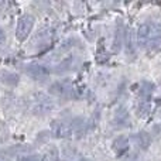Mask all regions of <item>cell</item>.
<instances>
[{"label":"cell","instance_id":"5b68a950","mask_svg":"<svg viewBox=\"0 0 161 161\" xmlns=\"http://www.w3.org/2000/svg\"><path fill=\"white\" fill-rule=\"evenodd\" d=\"M24 72L28 78H31L36 82H44L50 76V69L38 62H31L24 67Z\"/></svg>","mask_w":161,"mask_h":161},{"label":"cell","instance_id":"ac0fdd59","mask_svg":"<svg viewBox=\"0 0 161 161\" xmlns=\"http://www.w3.org/2000/svg\"><path fill=\"white\" fill-rule=\"evenodd\" d=\"M41 161H58V150L53 146V147L44 154V157H41Z\"/></svg>","mask_w":161,"mask_h":161},{"label":"cell","instance_id":"4fadbf2b","mask_svg":"<svg viewBox=\"0 0 161 161\" xmlns=\"http://www.w3.org/2000/svg\"><path fill=\"white\" fill-rule=\"evenodd\" d=\"M75 58H72V57H69V58L64 59L62 62H59L58 65L55 67V69H54V74H58V75H61V74L64 72H68V71L74 69V65H75Z\"/></svg>","mask_w":161,"mask_h":161},{"label":"cell","instance_id":"cb8c5ba5","mask_svg":"<svg viewBox=\"0 0 161 161\" xmlns=\"http://www.w3.org/2000/svg\"><path fill=\"white\" fill-rule=\"evenodd\" d=\"M80 161H88V160H85V158H82V160H80Z\"/></svg>","mask_w":161,"mask_h":161},{"label":"cell","instance_id":"e0dca14e","mask_svg":"<svg viewBox=\"0 0 161 161\" xmlns=\"http://www.w3.org/2000/svg\"><path fill=\"white\" fill-rule=\"evenodd\" d=\"M51 139V131L50 130H42L36 136V144H47Z\"/></svg>","mask_w":161,"mask_h":161},{"label":"cell","instance_id":"7a4b0ae2","mask_svg":"<svg viewBox=\"0 0 161 161\" xmlns=\"http://www.w3.org/2000/svg\"><path fill=\"white\" fill-rule=\"evenodd\" d=\"M36 24V19L33 14H23L19 20H17V25H16V38L19 41H25L30 37L31 31L34 28Z\"/></svg>","mask_w":161,"mask_h":161},{"label":"cell","instance_id":"5bb4252c","mask_svg":"<svg viewBox=\"0 0 161 161\" xmlns=\"http://www.w3.org/2000/svg\"><path fill=\"white\" fill-rule=\"evenodd\" d=\"M154 83L148 82V80H143L142 83H140V91H139V95H140V99L143 100H148L151 96V93H153L154 91Z\"/></svg>","mask_w":161,"mask_h":161},{"label":"cell","instance_id":"6da1fadb","mask_svg":"<svg viewBox=\"0 0 161 161\" xmlns=\"http://www.w3.org/2000/svg\"><path fill=\"white\" fill-rule=\"evenodd\" d=\"M137 44L140 48L157 50L161 45V25L158 23H143L136 34Z\"/></svg>","mask_w":161,"mask_h":161},{"label":"cell","instance_id":"8992f818","mask_svg":"<svg viewBox=\"0 0 161 161\" xmlns=\"http://www.w3.org/2000/svg\"><path fill=\"white\" fill-rule=\"evenodd\" d=\"M50 131H51V136L55 137V139H69L72 136L71 125L61 119H55L51 122Z\"/></svg>","mask_w":161,"mask_h":161},{"label":"cell","instance_id":"d6986e66","mask_svg":"<svg viewBox=\"0 0 161 161\" xmlns=\"http://www.w3.org/2000/svg\"><path fill=\"white\" fill-rule=\"evenodd\" d=\"M62 154H64V157H67V158H71V157H74L76 154V148L72 147V146H65V147L62 148Z\"/></svg>","mask_w":161,"mask_h":161},{"label":"cell","instance_id":"2e32d148","mask_svg":"<svg viewBox=\"0 0 161 161\" xmlns=\"http://www.w3.org/2000/svg\"><path fill=\"white\" fill-rule=\"evenodd\" d=\"M148 112H150V102H148V100L140 99L139 103H137V106H136L137 116L139 117H146L148 114Z\"/></svg>","mask_w":161,"mask_h":161},{"label":"cell","instance_id":"603a6c76","mask_svg":"<svg viewBox=\"0 0 161 161\" xmlns=\"http://www.w3.org/2000/svg\"><path fill=\"white\" fill-rule=\"evenodd\" d=\"M6 40V34H4V30H3L2 27H0V44H3Z\"/></svg>","mask_w":161,"mask_h":161},{"label":"cell","instance_id":"52a82bcc","mask_svg":"<svg viewBox=\"0 0 161 161\" xmlns=\"http://www.w3.org/2000/svg\"><path fill=\"white\" fill-rule=\"evenodd\" d=\"M113 125L116 129H125L130 126V113L126 108H119L113 114Z\"/></svg>","mask_w":161,"mask_h":161},{"label":"cell","instance_id":"ba28073f","mask_svg":"<svg viewBox=\"0 0 161 161\" xmlns=\"http://www.w3.org/2000/svg\"><path fill=\"white\" fill-rule=\"evenodd\" d=\"M130 148V139L126 136H117L112 143V150L116 153L117 157H123Z\"/></svg>","mask_w":161,"mask_h":161},{"label":"cell","instance_id":"d4e9b609","mask_svg":"<svg viewBox=\"0 0 161 161\" xmlns=\"http://www.w3.org/2000/svg\"><path fill=\"white\" fill-rule=\"evenodd\" d=\"M64 161H67V160H64Z\"/></svg>","mask_w":161,"mask_h":161},{"label":"cell","instance_id":"44dd1931","mask_svg":"<svg viewBox=\"0 0 161 161\" xmlns=\"http://www.w3.org/2000/svg\"><path fill=\"white\" fill-rule=\"evenodd\" d=\"M8 139V129L3 123H0V142L4 143Z\"/></svg>","mask_w":161,"mask_h":161},{"label":"cell","instance_id":"ffe728a7","mask_svg":"<svg viewBox=\"0 0 161 161\" xmlns=\"http://www.w3.org/2000/svg\"><path fill=\"white\" fill-rule=\"evenodd\" d=\"M17 161H41L38 154H27V156H19Z\"/></svg>","mask_w":161,"mask_h":161},{"label":"cell","instance_id":"9a60e30c","mask_svg":"<svg viewBox=\"0 0 161 161\" xmlns=\"http://www.w3.org/2000/svg\"><path fill=\"white\" fill-rule=\"evenodd\" d=\"M71 129H72V133L75 131V133L79 134V137H80V134H82L83 131L86 130V123H85V120H83L82 117H75V119L71 122Z\"/></svg>","mask_w":161,"mask_h":161},{"label":"cell","instance_id":"7c38bea8","mask_svg":"<svg viewBox=\"0 0 161 161\" xmlns=\"http://www.w3.org/2000/svg\"><path fill=\"white\" fill-rule=\"evenodd\" d=\"M125 45H126V54L129 57H136V44H134V33L131 30L126 31L125 37Z\"/></svg>","mask_w":161,"mask_h":161},{"label":"cell","instance_id":"9c48e42d","mask_svg":"<svg viewBox=\"0 0 161 161\" xmlns=\"http://www.w3.org/2000/svg\"><path fill=\"white\" fill-rule=\"evenodd\" d=\"M131 140H133L134 144L139 148H142V150H148V147L151 146V142H153V137L150 136V133L142 130V131L134 133L133 136H131Z\"/></svg>","mask_w":161,"mask_h":161},{"label":"cell","instance_id":"7402d4cb","mask_svg":"<svg viewBox=\"0 0 161 161\" xmlns=\"http://www.w3.org/2000/svg\"><path fill=\"white\" fill-rule=\"evenodd\" d=\"M122 161H143V158L137 153H130V154H127V156L123 157Z\"/></svg>","mask_w":161,"mask_h":161},{"label":"cell","instance_id":"277c9868","mask_svg":"<svg viewBox=\"0 0 161 161\" xmlns=\"http://www.w3.org/2000/svg\"><path fill=\"white\" fill-rule=\"evenodd\" d=\"M54 109V102L45 93L37 92L33 96V112L37 116H45Z\"/></svg>","mask_w":161,"mask_h":161},{"label":"cell","instance_id":"30bf717a","mask_svg":"<svg viewBox=\"0 0 161 161\" xmlns=\"http://www.w3.org/2000/svg\"><path fill=\"white\" fill-rule=\"evenodd\" d=\"M0 82L4 86H8V88H16L20 82V76L19 74L11 72V71L0 69Z\"/></svg>","mask_w":161,"mask_h":161},{"label":"cell","instance_id":"3957f363","mask_svg":"<svg viewBox=\"0 0 161 161\" xmlns=\"http://www.w3.org/2000/svg\"><path fill=\"white\" fill-rule=\"evenodd\" d=\"M48 92H50V95H54L59 99H71L75 96V89L68 79L57 80V82L51 83Z\"/></svg>","mask_w":161,"mask_h":161},{"label":"cell","instance_id":"8fae6325","mask_svg":"<svg viewBox=\"0 0 161 161\" xmlns=\"http://www.w3.org/2000/svg\"><path fill=\"white\" fill-rule=\"evenodd\" d=\"M125 37H126V30H125V25H123V21H117L116 25V31H114V40H113V51L114 53H119L120 48L123 45V41H125Z\"/></svg>","mask_w":161,"mask_h":161}]
</instances>
